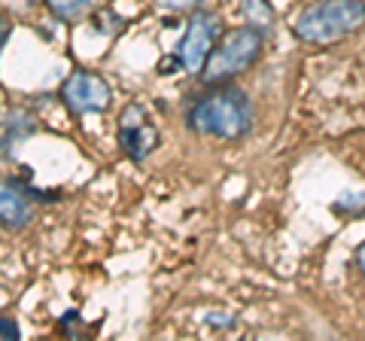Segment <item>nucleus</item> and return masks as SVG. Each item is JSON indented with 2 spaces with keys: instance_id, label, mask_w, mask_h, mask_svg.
Returning a JSON list of instances; mask_svg holds the SVG:
<instances>
[{
  "instance_id": "1",
  "label": "nucleus",
  "mask_w": 365,
  "mask_h": 341,
  "mask_svg": "<svg viewBox=\"0 0 365 341\" xmlns=\"http://www.w3.org/2000/svg\"><path fill=\"white\" fill-rule=\"evenodd\" d=\"M253 101L244 88L232 83L207 86L201 95H195L186 107L189 131L204 134L216 141H241L253 128Z\"/></svg>"
},
{
  "instance_id": "2",
  "label": "nucleus",
  "mask_w": 365,
  "mask_h": 341,
  "mask_svg": "<svg viewBox=\"0 0 365 341\" xmlns=\"http://www.w3.org/2000/svg\"><path fill=\"white\" fill-rule=\"evenodd\" d=\"M365 28V0H314L292 19V34L304 46H335Z\"/></svg>"
},
{
  "instance_id": "3",
  "label": "nucleus",
  "mask_w": 365,
  "mask_h": 341,
  "mask_svg": "<svg viewBox=\"0 0 365 341\" xmlns=\"http://www.w3.org/2000/svg\"><path fill=\"white\" fill-rule=\"evenodd\" d=\"M262 49H265V31H259L253 25H241L225 31L220 43L213 46V52L207 55V61L201 67V79L204 86H220V83H232L235 76L247 73L259 58Z\"/></svg>"
},
{
  "instance_id": "4",
  "label": "nucleus",
  "mask_w": 365,
  "mask_h": 341,
  "mask_svg": "<svg viewBox=\"0 0 365 341\" xmlns=\"http://www.w3.org/2000/svg\"><path fill=\"white\" fill-rule=\"evenodd\" d=\"M222 37V19L210 13V9H198V13H192L189 21H186V34H182L180 40V61L186 67L189 73H201L204 61H207V55L213 52V46L220 43Z\"/></svg>"
},
{
  "instance_id": "5",
  "label": "nucleus",
  "mask_w": 365,
  "mask_h": 341,
  "mask_svg": "<svg viewBox=\"0 0 365 341\" xmlns=\"http://www.w3.org/2000/svg\"><path fill=\"white\" fill-rule=\"evenodd\" d=\"M58 98L73 116H86V113H104L110 107L113 88L107 79L95 71H73L61 83Z\"/></svg>"
},
{
  "instance_id": "6",
  "label": "nucleus",
  "mask_w": 365,
  "mask_h": 341,
  "mask_svg": "<svg viewBox=\"0 0 365 341\" xmlns=\"http://www.w3.org/2000/svg\"><path fill=\"white\" fill-rule=\"evenodd\" d=\"M119 150L131 158V162H146L162 143V134L153 125L150 113L140 104H128L119 116V131H116Z\"/></svg>"
},
{
  "instance_id": "7",
  "label": "nucleus",
  "mask_w": 365,
  "mask_h": 341,
  "mask_svg": "<svg viewBox=\"0 0 365 341\" xmlns=\"http://www.w3.org/2000/svg\"><path fill=\"white\" fill-rule=\"evenodd\" d=\"M34 217V198L16 177H0V225L6 229H25Z\"/></svg>"
},
{
  "instance_id": "8",
  "label": "nucleus",
  "mask_w": 365,
  "mask_h": 341,
  "mask_svg": "<svg viewBox=\"0 0 365 341\" xmlns=\"http://www.w3.org/2000/svg\"><path fill=\"white\" fill-rule=\"evenodd\" d=\"M34 131V119L25 110H9L0 116V158H9L16 146Z\"/></svg>"
},
{
  "instance_id": "9",
  "label": "nucleus",
  "mask_w": 365,
  "mask_h": 341,
  "mask_svg": "<svg viewBox=\"0 0 365 341\" xmlns=\"http://www.w3.org/2000/svg\"><path fill=\"white\" fill-rule=\"evenodd\" d=\"M46 9L61 21H83L95 13L98 0H43Z\"/></svg>"
},
{
  "instance_id": "10",
  "label": "nucleus",
  "mask_w": 365,
  "mask_h": 341,
  "mask_svg": "<svg viewBox=\"0 0 365 341\" xmlns=\"http://www.w3.org/2000/svg\"><path fill=\"white\" fill-rule=\"evenodd\" d=\"M241 13L250 25L259 28V31H265L274 21V9H271L268 0H241Z\"/></svg>"
},
{
  "instance_id": "11",
  "label": "nucleus",
  "mask_w": 365,
  "mask_h": 341,
  "mask_svg": "<svg viewBox=\"0 0 365 341\" xmlns=\"http://www.w3.org/2000/svg\"><path fill=\"white\" fill-rule=\"evenodd\" d=\"M88 19H91V25H95V31L107 34V37H116V34H122L128 28V21H125L119 13H113V9H95Z\"/></svg>"
},
{
  "instance_id": "12",
  "label": "nucleus",
  "mask_w": 365,
  "mask_h": 341,
  "mask_svg": "<svg viewBox=\"0 0 365 341\" xmlns=\"http://www.w3.org/2000/svg\"><path fill=\"white\" fill-rule=\"evenodd\" d=\"M204 4H207V0H155L158 9H165V13H180V16L198 13V9H204Z\"/></svg>"
},
{
  "instance_id": "13",
  "label": "nucleus",
  "mask_w": 365,
  "mask_h": 341,
  "mask_svg": "<svg viewBox=\"0 0 365 341\" xmlns=\"http://www.w3.org/2000/svg\"><path fill=\"white\" fill-rule=\"evenodd\" d=\"M335 210L353 213V217H365V192H353V195H344V198L335 204Z\"/></svg>"
},
{
  "instance_id": "14",
  "label": "nucleus",
  "mask_w": 365,
  "mask_h": 341,
  "mask_svg": "<svg viewBox=\"0 0 365 341\" xmlns=\"http://www.w3.org/2000/svg\"><path fill=\"white\" fill-rule=\"evenodd\" d=\"M177 71H186V67H182V61H180V55L174 52V55H168V58H162L158 61V73L162 76H170V73H177Z\"/></svg>"
},
{
  "instance_id": "15",
  "label": "nucleus",
  "mask_w": 365,
  "mask_h": 341,
  "mask_svg": "<svg viewBox=\"0 0 365 341\" xmlns=\"http://www.w3.org/2000/svg\"><path fill=\"white\" fill-rule=\"evenodd\" d=\"M0 338H13V341L21 338V329L13 317H0Z\"/></svg>"
},
{
  "instance_id": "16",
  "label": "nucleus",
  "mask_w": 365,
  "mask_h": 341,
  "mask_svg": "<svg viewBox=\"0 0 365 341\" xmlns=\"http://www.w3.org/2000/svg\"><path fill=\"white\" fill-rule=\"evenodd\" d=\"M204 323H210V326H235V317L232 314L220 317V311H210V314H204Z\"/></svg>"
},
{
  "instance_id": "17",
  "label": "nucleus",
  "mask_w": 365,
  "mask_h": 341,
  "mask_svg": "<svg viewBox=\"0 0 365 341\" xmlns=\"http://www.w3.org/2000/svg\"><path fill=\"white\" fill-rule=\"evenodd\" d=\"M356 265H359V271L365 275V241H362V247L356 250Z\"/></svg>"
},
{
  "instance_id": "18",
  "label": "nucleus",
  "mask_w": 365,
  "mask_h": 341,
  "mask_svg": "<svg viewBox=\"0 0 365 341\" xmlns=\"http://www.w3.org/2000/svg\"><path fill=\"white\" fill-rule=\"evenodd\" d=\"M6 40V31H4V25H0V43H4Z\"/></svg>"
},
{
  "instance_id": "19",
  "label": "nucleus",
  "mask_w": 365,
  "mask_h": 341,
  "mask_svg": "<svg viewBox=\"0 0 365 341\" xmlns=\"http://www.w3.org/2000/svg\"><path fill=\"white\" fill-rule=\"evenodd\" d=\"M0 49H4V43H0Z\"/></svg>"
}]
</instances>
